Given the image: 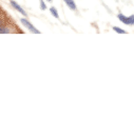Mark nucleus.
Here are the masks:
<instances>
[{
  "instance_id": "1",
  "label": "nucleus",
  "mask_w": 134,
  "mask_h": 134,
  "mask_svg": "<svg viewBox=\"0 0 134 134\" xmlns=\"http://www.w3.org/2000/svg\"><path fill=\"white\" fill-rule=\"evenodd\" d=\"M20 21H21V23L23 24V26H25L29 31H31L32 33H34V34H40V31L39 30H37L34 25H33L26 18H21L20 19Z\"/></svg>"
},
{
  "instance_id": "2",
  "label": "nucleus",
  "mask_w": 134,
  "mask_h": 134,
  "mask_svg": "<svg viewBox=\"0 0 134 134\" xmlns=\"http://www.w3.org/2000/svg\"><path fill=\"white\" fill-rule=\"evenodd\" d=\"M117 18L119 19L120 22H122V23H125V24H128V25H133V24H134V15H131V16L127 17V16H125L124 14L119 13V14L117 15Z\"/></svg>"
},
{
  "instance_id": "3",
  "label": "nucleus",
  "mask_w": 134,
  "mask_h": 134,
  "mask_svg": "<svg viewBox=\"0 0 134 134\" xmlns=\"http://www.w3.org/2000/svg\"><path fill=\"white\" fill-rule=\"evenodd\" d=\"M10 4L12 5V8H13V9H15L17 12H19L20 14H22L24 17H26V16H27L26 12H25V11H24V10H23V9H22V8H21V7L16 2V1H14V0H10Z\"/></svg>"
},
{
  "instance_id": "4",
  "label": "nucleus",
  "mask_w": 134,
  "mask_h": 134,
  "mask_svg": "<svg viewBox=\"0 0 134 134\" xmlns=\"http://www.w3.org/2000/svg\"><path fill=\"white\" fill-rule=\"evenodd\" d=\"M63 1H64V3L66 5L70 8V10H72V11H76L77 10V7H76V4L74 2V0H63Z\"/></svg>"
},
{
  "instance_id": "5",
  "label": "nucleus",
  "mask_w": 134,
  "mask_h": 134,
  "mask_svg": "<svg viewBox=\"0 0 134 134\" xmlns=\"http://www.w3.org/2000/svg\"><path fill=\"white\" fill-rule=\"evenodd\" d=\"M50 12H51V14L55 17V18H57V19H59V14H58V12H57V10L54 8V7H51L50 8Z\"/></svg>"
},
{
  "instance_id": "6",
  "label": "nucleus",
  "mask_w": 134,
  "mask_h": 134,
  "mask_svg": "<svg viewBox=\"0 0 134 134\" xmlns=\"http://www.w3.org/2000/svg\"><path fill=\"white\" fill-rule=\"evenodd\" d=\"M112 29H113V31H115L116 33H118V34H127V32L125 30H121L118 26H113Z\"/></svg>"
},
{
  "instance_id": "7",
  "label": "nucleus",
  "mask_w": 134,
  "mask_h": 134,
  "mask_svg": "<svg viewBox=\"0 0 134 134\" xmlns=\"http://www.w3.org/2000/svg\"><path fill=\"white\" fill-rule=\"evenodd\" d=\"M0 33L1 34H7V33H11V30L9 29V27H5V26H1L0 27Z\"/></svg>"
},
{
  "instance_id": "8",
  "label": "nucleus",
  "mask_w": 134,
  "mask_h": 134,
  "mask_svg": "<svg viewBox=\"0 0 134 134\" xmlns=\"http://www.w3.org/2000/svg\"><path fill=\"white\" fill-rule=\"evenodd\" d=\"M39 1H40V9H41L42 11H46V10H47V4L44 3L43 0H39Z\"/></svg>"
},
{
  "instance_id": "9",
  "label": "nucleus",
  "mask_w": 134,
  "mask_h": 134,
  "mask_svg": "<svg viewBox=\"0 0 134 134\" xmlns=\"http://www.w3.org/2000/svg\"><path fill=\"white\" fill-rule=\"evenodd\" d=\"M47 1H49V2H52V1H53V0H47Z\"/></svg>"
}]
</instances>
